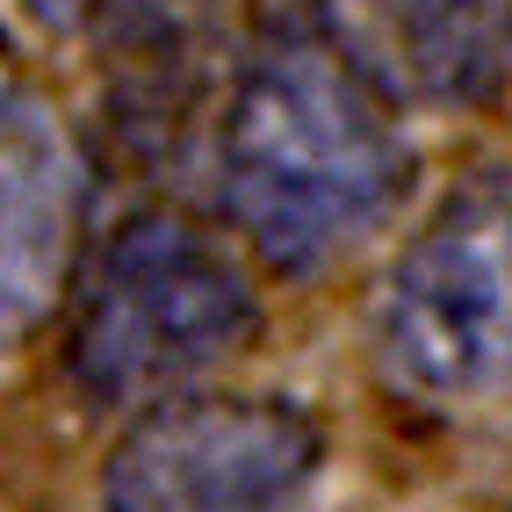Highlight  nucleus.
I'll list each match as a JSON object with an SVG mask.
<instances>
[{"label":"nucleus","mask_w":512,"mask_h":512,"mask_svg":"<svg viewBox=\"0 0 512 512\" xmlns=\"http://www.w3.org/2000/svg\"><path fill=\"white\" fill-rule=\"evenodd\" d=\"M37 22H51V29H87L94 15H101V0H22Z\"/></svg>","instance_id":"0eeeda50"},{"label":"nucleus","mask_w":512,"mask_h":512,"mask_svg":"<svg viewBox=\"0 0 512 512\" xmlns=\"http://www.w3.org/2000/svg\"><path fill=\"white\" fill-rule=\"evenodd\" d=\"M318 29H275L238 80L217 130L224 210L275 275H318L383 231L412 181V145Z\"/></svg>","instance_id":"f257e3e1"},{"label":"nucleus","mask_w":512,"mask_h":512,"mask_svg":"<svg viewBox=\"0 0 512 512\" xmlns=\"http://www.w3.org/2000/svg\"><path fill=\"white\" fill-rule=\"evenodd\" d=\"M253 332V289L231 246L181 210H138L94 253L73 303V383L94 404H166Z\"/></svg>","instance_id":"f03ea898"},{"label":"nucleus","mask_w":512,"mask_h":512,"mask_svg":"<svg viewBox=\"0 0 512 512\" xmlns=\"http://www.w3.org/2000/svg\"><path fill=\"white\" fill-rule=\"evenodd\" d=\"M318 455L289 397H166L116 440L101 512H303Z\"/></svg>","instance_id":"20e7f679"},{"label":"nucleus","mask_w":512,"mask_h":512,"mask_svg":"<svg viewBox=\"0 0 512 512\" xmlns=\"http://www.w3.org/2000/svg\"><path fill=\"white\" fill-rule=\"evenodd\" d=\"M318 37L397 109H462L512 73V0H318Z\"/></svg>","instance_id":"423d86ee"},{"label":"nucleus","mask_w":512,"mask_h":512,"mask_svg":"<svg viewBox=\"0 0 512 512\" xmlns=\"http://www.w3.org/2000/svg\"><path fill=\"white\" fill-rule=\"evenodd\" d=\"M375 368L426 412L512 404V166L469 174L375 296Z\"/></svg>","instance_id":"7ed1b4c3"},{"label":"nucleus","mask_w":512,"mask_h":512,"mask_svg":"<svg viewBox=\"0 0 512 512\" xmlns=\"http://www.w3.org/2000/svg\"><path fill=\"white\" fill-rule=\"evenodd\" d=\"M87 217L80 145L58 101L0 58V347L29 339L65 296Z\"/></svg>","instance_id":"39448f33"}]
</instances>
